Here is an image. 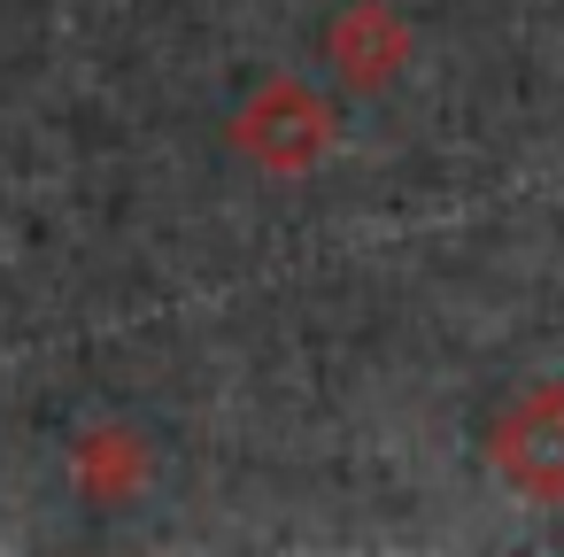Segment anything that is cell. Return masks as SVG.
<instances>
[{"instance_id": "6da1fadb", "label": "cell", "mask_w": 564, "mask_h": 557, "mask_svg": "<svg viewBox=\"0 0 564 557\" xmlns=\"http://www.w3.org/2000/svg\"><path fill=\"white\" fill-rule=\"evenodd\" d=\"M487 457L510 488L541 495V503H564V387H533L518 395L495 433H487Z\"/></svg>"}]
</instances>
